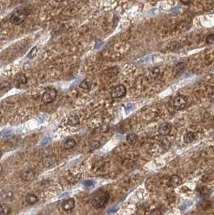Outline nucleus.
<instances>
[{"label":"nucleus","instance_id":"1","mask_svg":"<svg viewBox=\"0 0 214 215\" xmlns=\"http://www.w3.org/2000/svg\"><path fill=\"white\" fill-rule=\"evenodd\" d=\"M110 199V194L106 191H100L94 195L92 199V205L94 208L100 209L106 205Z\"/></svg>","mask_w":214,"mask_h":215},{"label":"nucleus","instance_id":"2","mask_svg":"<svg viewBox=\"0 0 214 215\" xmlns=\"http://www.w3.org/2000/svg\"><path fill=\"white\" fill-rule=\"evenodd\" d=\"M28 14H29V12L26 9L18 10L17 12L14 13L12 15V16L10 17V22L15 25L22 24L24 22L25 19Z\"/></svg>","mask_w":214,"mask_h":215},{"label":"nucleus","instance_id":"3","mask_svg":"<svg viewBox=\"0 0 214 215\" xmlns=\"http://www.w3.org/2000/svg\"><path fill=\"white\" fill-rule=\"evenodd\" d=\"M188 100L184 95H178L173 100V107L176 111H181L188 106Z\"/></svg>","mask_w":214,"mask_h":215},{"label":"nucleus","instance_id":"4","mask_svg":"<svg viewBox=\"0 0 214 215\" xmlns=\"http://www.w3.org/2000/svg\"><path fill=\"white\" fill-rule=\"evenodd\" d=\"M126 94V88L124 85H117L111 90L110 94L113 98H119L124 97Z\"/></svg>","mask_w":214,"mask_h":215},{"label":"nucleus","instance_id":"5","mask_svg":"<svg viewBox=\"0 0 214 215\" xmlns=\"http://www.w3.org/2000/svg\"><path fill=\"white\" fill-rule=\"evenodd\" d=\"M57 92L55 89H49L44 92V94L42 97V101L43 102H44L46 104L51 103L53 101L55 100L56 97Z\"/></svg>","mask_w":214,"mask_h":215},{"label":"nucleus","instance_id":"6","mask_svg":"<svg viewBox=\"0 0 214 215\" xmlns=\"http://www.w3.org/2000/svg\"><path fill=\"white\" fill-rule=\"evenodd\" d=\"M35 177V174L32 170L31 169H28V170L24 171L23 173L21 174V178L22 180L24 181H30L32 180Z\"/></svg>","mask_w":214,"mask_h":215},{"label":"nucleus","instance_id":"7","mask_svg":"<svg viewBox=\"0 0 214 215\" xmlns=\"http://www.w3.org/2000/svg\"><path fill=\"white\" fill-rule=\"evenodd\" d=\"M75 206V201L73 198H69L68 200L63 202L62 204V209L65 211H69V210H72Z\"/></svg>","mask_w":214,"mask_h":215},{"label":"nucleus","instance_id":"8","mask_svg":"<svg viewBox=\"0 0 214 215\" xmlns=\"http://www.w3.org/2000/svg\"><path fill=\"white\" fill-rule=\"evenodd\" d=\"M171 131H172V125L170 123H163L159 128V133L162 135H169Z\"/></svg>","mask_w":214,"mask_h":215},{"label":"nucleus","instance_id":"9","mask_svg":"<svg viewBox=\"0 0 214 215\" xmlns=\"http://www.w3.org/2000/svg\"><path fill=\"white\" fill-rule=\"evenodd\" d=\"M182 182V180L179 176L177 175H175V176H172L170 179V184L173 186V187H177L178 185H180Z\"/></svg>","mask_w":214,"mask_h":215},{"label":"nucleus","instance_id":"10","mask_svg":"<svg viewBox=\"0 0 214 215\" xmlns=\"http://www.w3.org/2000/svg\"><path fill=\"white\" fill-rule=\"evenodd\" d=\"M92 80L90 79H85V80H83L81 84L79 85V87L81 89H83V90H90V88L92 86Z\"/></svg>","mask_w":214,"mask_h":215},{"label":"nucleus","instance_id":"11","mask_svg":"<svg viewBox=\"0 0 214 215\" xmlns=\"http://www.w3.org/2000/svg\"><path fill=\"white\" fill-rule=\"evenodd\" d=\"M195 139V134L192 132H188L183 136V140L186 143H190Z\"/></svg>","mask_w":214,"mask_h":215},{"label":"nucleus","instance_id":"12","mask_svg":"<svg viewBox=\"0 0 214 215\" xmlns=\"http://www.w3.org/2000/svg\"><path fill=\"white\" fill-rule=\"evenodd\" d=\"M68 124L70 126H76V125H78L80 122V119L78 118V116H76V115H71L70 117H69L68 118Z\"/></svg>","mask_w":214,"mask_h":215},{"label":"nucleus","instance_id":"13","mask_svg":"<svg viewBox=\"0 0 214 215\" xmlns=\"http://www.w3.org/2000/svg\"><path fill=\"white\" fill-rule=\"evenodd\" d=\"M26 201L29 205H34L38 201V198L35 194H28L26 197Z\"/></svg>","mask_w":214,"mask_h":215},{"label":"nucleus","instance_id":"14","mask_svg":"<svg viewBox=\"0 0 214 215\" xmlns=\"http://www.w3.org/2000/svg\"><path fill=\"white\" fill-rule=\"evenodd\" d=\"M126 141H127L129 144L134 145V144H135V143L138 141V136L135 135V134H134V133L129 134L126 136Z\"/></svg>","mask_w":214,"mask_h":215},{"label":"nucleus","instance_id":"15","mask_svg":"<svg viewBox=\"0 0 214 215\" xmlns=\"http://www.w3.org/2000/svg\"><path fill=\"white\" fill-rule=\"evenodd\" d=\"M76 145V142L73 139H69L65 143V149H72Z\"/></svg>","mask_w":214,"mask_h":215},{"label":"nucleus","instance_id":"16","mask_svg":"<svg viewBox=\"0 0 214 215\" xmlns=\"http://www.w3.org/2000/svg\"><path fill=\"white\" fill-rule=\"evenodd\" d=\"M1 197L3 200H10L13 198V193L9 190H3L1 193Z\"/></svg>","mask_w":214,"mask_h":215},{"label":"nucleus","instance_id":"17","mask_svg":"<svg viewBox=\"0 0 214 215\" xmlns=\"http://www.w3.org/2000/svg\"><path fill=\"white\" fill-rule=\"evenodd\" d=\"M180 48H181V46H180V44H179L177 41L172 42V43L170 45V50L172 51V52H176V51H178L179 49H180Z\"/></svg>","mask_w":214,"mask_h":215},{"label":"nucleus","instance_id":"18","mask_svg":"<svg viewBox=\"0 0 214 215\" xmlns=\"http://www.w3.org/2000/svg\"><path fill=\"white\" fill-rule=\"evenodd\" d=\"M10 213V208L7 205H3L0 204V214H7Z\"/></svg>","mask_w":214,"mask_h":215},{"label":"nucleus","instance_id":"19","mask_svg":"<svg viewBox=\"0 0 214 215\" xmlns=\"http://www.w3.org/2000/svg\"><path fill=\"white\" fill-rule=\"evenodd\" d=\"M43 163H44V165L46 167H50L52 164V160L51 159L50 156H47L46 158L44 159L43 160Z\"/></svg>","mask_w":214,"mask_h":215},{"label":"nucleus","instance_id":"20","mask_svg":"<svg viewBox=\"0 0 214 215\" xmlns=\"http://www.w3.org/2000/svg\"><path fill=\"white\" fill-rule=\"evenodd\" d=\"M17 81L19 84H25L27 82V77H26L24 74H20L19 76V78H18Z\"/></svg>","mask_w":214,"mask_h":215},{"label":"nucleus","instance_id":"21","mask_svg":"<svg viewBox=\"0 0 214 215\" xmlns=\"http://www.w3.org/2000/svg\"><path fill=\"white\" fill-rule=\"evenodd\" d=\"M37 50H38V48H37V47H34V48L31 50V52H29L28 57H29V58H33L35 56V54H36Z\"/></svg>","mask_w":214,"mask_h":215},{"label":"nucleus","instance_id":"22","mask_svg":"<svg viewBox=\"0 0 214 215\" xmlns=\"http://www.w3.org/2000/svg\"><path fill=\"white\" fill-rule=\"evenodd\" d=\"M99 146H100V143L98 142V141H93V142H92V143L90 144V149L91 150L97 149Z\"/></svg>","mask_w":214,"mask_h":215},{"label":"nucleus","instance_id":"23","mask_svg":"<svg viewBox=\"0 0 214 215\" xmlns=\"http://www.w3.org/2000/svg\"><path fill=\"white\" fill-rule=\"evenodd\" d=\"M206 42L208 45H213L214 44V34H211L206 38Z\"/></svg>","mask_w":214,"mask_h":215},{"label":"nucleus","instance_id":"24","mask_svg":"<svg viewBox=\"0 0 214 215\" xmlns=\"http://www.w3.org/2000/svg\"><path fill=\"white\" fill-rule=\"evenodd\" d=\"M11 132H12V130H10L9 128H7V129H3L2 132H1V135L2 136H6V135H8L11 134Z\"/></svg>","mask_w":214,"mask_h":215},{"label":"nucleus","instance_id":"25","mask_svg":"<svg viewBox=\"0 0 214 215\" xmlns=\"http://www.w3.org/2000/svg\"><path fill=\"white\" fill-rule=\"evenodd\" d=\"M50 141H51V139L49 138V137H46V138H44V139H42V141L40 142V145H46V144H48L49 143H50Z\"/></svg>","mask_w":214,"mask_h":215},{"label":"nucleus","instance_id":"26","mask_svg":"<svg viewBox=\"0 0 214 215\" xmlns=\"http://www.w3.org/2000/svg\"><path fill=\"white\" fill-rule=\"evenodd\" d=\"M94 181L93 180H85V182H84V184L85 185V186H87V187H89V186H92V185H93V183Z\"/></svg>","mask_w":214,"mask_h":215},{"label":"nucleus","instance_id":"27","mask_svg":"<svg viewBox=\"0 0 214 215\" xmlns=\"http://www.w3.org/2000/svg\"><path fill=\"white\" fill-rule=\"evenodd\" d=\"M180 2L184 5H188L191 3V0H180Z\"/></svg>","mask_w":214,"mask_h":215},{"label":"nucleus","instance_id":"28","mask_svg":"<svg viewBox=\"0 0 214 215\" xmlns=\"http://www.w3.org/2000/svg\"><path fill=\"white\" fill-rule=\"evenodd\" d=\"M56 3H63L64 1H65V0H55Z\"/></svg>","mask_w":214,"mask_h":215},{"label":"nucleus","instance_id":"29","mask_svg":"<svg viewBox=\"0 0 214 215\" xmlns=\"http://www.w3.org/2000/svg\"><path fill=\"white\" fill-rule=\"evenodd\" d=\"M2 156H3V153H2V152L0 151V158L2 157Z\"/></svg>","mask_w":214,"mask_h":215},{"label":"nucleus","instance_id":"30","mask_svg":"<svg viewBox=\"0 0 214 215\" xmlns=\"http://www.w3.org/2000/svg\"><path fill=\"white\" fill-rule=\"evenodd\" d=\"M1 171H2V167L0 166V173H1Z\"/></svg>","mask_w":214,"mask_h":215}]
</instances>
